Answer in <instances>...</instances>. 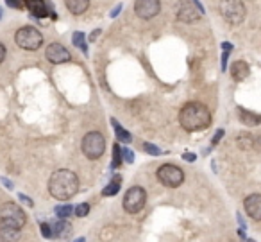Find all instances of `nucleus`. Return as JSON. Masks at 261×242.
Wrapping results in <instances>:
<instances>
[{
  "label": "nucleus",
  "mask_w": 261,
  "mask_h": 242,
  "mask_svg": "<svg viewBox=\"0 0 261 242\" xmlns=\"http://www.w3.org/2000/svg\"><path fill=\"white\" fill-rule=\"evenodd\" d=\"M79 179L77 174L68 170V169H59L48 179V192L58 201H66L77 194Z\"/></svg>",
  "instance_id": "nucleus-1"
},
{
  "label": "nucleus",
  "mask_w": 261,
  "mask_h": 242,
  "mask_svg": "<svg viewBox=\"0 0 261 242\" xmlns=\"http://www.w3.org/2000/svg\"><path fill=\"white\" fill-rule=\"evenodd\" d=\"M179 124L186 131H200L211 124V113L200 102H188L179 111Z\"/></svg>",
  "instance_id": "nucleus-2"
},
{
  "label": "nucleus",
  "mask_w": 261,
  "mask_h": 242,
  "mask_svg": "<svg viewBox=\"0 0 261 242\" xmlns=\"http://www.w3.org/2000/svg\"><path fill=\"white\" fill-rule=\"evenodd\" d=\"M15 42H16V45H18L20 48H23V50H38V48L42 47L43 36L38 29L27 25V27H22V29L16 31Z\"/></svg>",
  "instance_id": "nucleus-3"
},
{
  "label": "nucleus",
  "mask_w": 261,
  "mask_h": 242,
  "mask_svg": "<svg viewBox=\"0 0 261 242\" xmlns=\"http://www.w3.org/2000/svg\"><path fill=\"white\" fill-rule=\"evenodd\" d=\"M81 147H83V153L86 154V158H89V160L100 158L106 151L104 135L99 131H91V133H88V135H84Z\"/></svg>",
  "instance_id": "nucleus-4"
},
{
  "label": "nucleus",
  "mask_w": 261,
  "mask_h": 242,
  "mask_svg": "<svg viewBox=\"0 0 261 242\" xmlns=\"http://www.w3.org/2000/svg\"><path fill=\"white\" fill-rule=\"evenodd\" d=\"M220 15L227 24L238 25L245 18V5L241 0H222L220 2Z\"/></svg>",
  "instance_id": "nucleus-5"
},
{
  "label": "nucleus",
  "mask_w": 261,
  "mask_h": 242,
  "mask_svg": "<svg viewBox=\"0 0 261 242\" xmlns=\"http://www.w3.org/2000/svg\"><path fill=\"white\" fill-rule=\"evenodd\" d=\"M157 179L168 189H177L179 185L184 181V172L183 169H179L177 165L165 163V165L157 169Z\"/></svg>",
  "instance_id": "nucleus-6"
},
{
  "label": "nucleus",
  "mask_w": 261,
  "mask_h": 242,
  "mask_svg": "<svg viewBox=\"0 0 261 242\" xmlns=\"http://www.w3.org/2000/svg\"><path fill=\"white\" fill-rule=\"evenodd\" d=\"M145 201H147L145 190L141 189V187H132L124 195V208L129 214H138L145 206Z\"/></svg>",
  "instance_id": "nucleus-7"
},
{
  "label": "nucleus",
  "mask_w": 261,
  "mask_h": 242,
  "mask_svg": "<svg viewBox=\"0 0 261 242\" xmlns=\"http://www.w3.org/2000/svg\"><path fill=\"white\" fill-rule=\"evenodd\" d=\"M0 216H2L0 219L11 222V224H15V226L20 228V230L25 226V222H27L25 212L22 210L16 203H5V205H2V208H0Z\"/></svg>",
  "instance_id": "nucleus-8"
},
{
  "label": "nucleus",
  "mask_w": 261,
  "mask_h": 242,
  "mask_svg": "<svg viewBox=\"0 0 261 242\" xmlns=\"http://www.w3.org/2000/svg\"><path fill=\"white\" fill-rule=\"evenodd\" d=\"M200 16H202V9L197 5V2L184 0V2L179 4V9H177V20L179 22L192 24V22H197Z\"/></svg>",
  "instance_id": "nucleus-9"
},
{
  "label": "nucleus",
  "mask_w": 261,
  "mask_h": 242,
  "mask_svg": "<svg viewBox=\"0 0 261 242\" xmlns=\"http://www.w3.org/2000/svg\"><path fill=\"white\" fill-rule=\"evenodd\" d=\"M161 9V2L159 0H136L134 13L143 20H151L156 15H159Z\"/></svg>",
  "instance_id": "nucleus-10"
},
{
  "label": "nucleus",
  "mask_w": 261,
  "mask_h": 242,
  "mask_svg": "<svg viewBox=\"0 0 261 242\" xmlns=\"http://www.w3.org/2000/svg\"><path fill=\"white\" fill-rule=\"evenodd\" d=\"M45 58L54 65H61V63L70 61L72 56H70V52H68L61 43H50L47 47V50H45Z\"/></svg>",
  "instance_id": "nucleus-11"
},
{
  "label": "nucleus",
  "mask_w": 261,
  "mask_h": 242,
  "mask_svg": "<svg viewBox=\"0 0 261 242\" xmlns=\"http://www.w3.org/2000/svg\"><path fill=\"white\" fill-rule=\"evenodd\" d=\"M20 239V228H16L15 224L0 219V241L2 242H16Z\"/></svg>",
  "instance_id": "nucleus-12"
},
{
  "label": "nucleus",
  "mask_w": 261,
  "mask_h": 242,
  "mask_svg": "<svg viewBox=\"0 0 261 242\" xmlns=\"http://www.w3.org/2000/svg\"><path fill=\"white\" fill-rule=\"evenodd\" d=\"M245 212L254 221H261V194H252L247 197Z\"/></svg>",
  "instance_id": "nucleus-13"
},
{
  "label": "nucleus",
  "mask_w": 261,
  "mask_h": 242,
  "mask_svg": "<svg viewBox=\"0 0 261 242\" xmlns=\"http://www.w3.org/2000/svg\"><path fill=\"white\" fill-rule=\"evenodd\" d=\"M50 230H52V237L56 239H68L72 235V224L66 219H59V221L52 222Z\"/></svg>",
  "instance_id": "nucleus-14"
},
{
  "label": "nucleus",
  "mask_w": 261,
  "mask_h": 242,
  "mask_svg": "<svg viewBox=\"0 0 261 242\" xmlns=\"http://www.w3.org/2000/svg\"><path fill=\"white\" fill-rule=\"evenodd\" d=\"M249 74H251V67H249V63H245V61H235V63L231 65V75H233L235 81L247 79Z\"/></svg>",
  "instance_id": "nucleus-15"
},
{
  "label": "nucleus",
  "mask_w": 261,
  "mask_h": 242,
  "mask_svg": "<svg viewBox=\"0 0 261 242\" xmlns=\"http://www.w3.org/2000/svg\"><path fill=\"white\" fill-rule=\"evenodd\" d=\"M27 9L31 11L32 15L38 16V18H43V16L48 15V9L43 0H25Z\"/></svg>",
  "instance_id": "nucleus-16"
},
{
  "label": "nucleus",
  "mask_w": 261,
  "mask_h": 242,
  "mask_svg": "<svg viewBox=\"0 0 261 242\" xmlns=\"http://www.w3.org/2000/svg\"><path fill=\"white\" fill-rule=\"evenodd\" d=\"M65 5L72 15H83L88 11L89 0H65Z\"/></svg>",
  "instance_id": "nucleus-17"
},
{
  "label": "nucleus",
  "mask_w": 261,
  "mask_h": 242,
  "mask_svg": "<svg viewBox=\"0 0 261 242\" xmlns=\"http://www.w3.org/2000/svg\"><path fill=\"white\" fill-rule=\"evenodd\" d=\"M240 119L245 126H258V124L261 122V115L251 113V111L243 110V108H240Z\"/></svg>",
  "instance_id": "nucleus-18"
},
{
  "label": "nucleus",
  "mask_w": 261,
  "mask_h": 242,
  "mask_svg": "<svg viewBox=\"0 0 261 242\" xmlns=\"http://www.w3.org/2000/svg\"><path fill=\"white\" fill-rule=\"evenodd\" d=\"M120 183H122V178H120V176H115V178H113L109 183H108V187L102 190V194H104V195H115L116 192L120 190Z\"/></svg>",
  "instance_id": "nucleus-19"
},
{
  "label": "nucleus",
  "mask_w": 261,
  "mask_h": 242,
  "mask_svg": "<svg viewBox=\"0 0 261 242\" xmlns=\"http://www.w3.org/2000/svg\"><path fill=\"white\" fill-rule=\"evenodd\" d=\"M111 122H113V126H115V133H116V137L120 138L122 142L129 144L130 140H132V137H130L129 133H127L126 129H124V127H122L120 124H118V122H116V121H111Z\"/></svg>",
  "instance_id": "nucleus-20"
},
{
  "label": "nucleus",
  "mask_w": 261,
  "mask_h": 242,
  "mask_svg": "<svg viewBox=\"0 0 261 242\" xmlns=\"http://www.w3.org/2000/svg\"><path fill=\"white\" fill-rule=\"evenodd\" d=\"M73 212V208L70 205H59L56 206V214H58L59 219H66V217H70V214Z\"/></svg>",
  "instance_id": "nucleus-21"
},
{
  "label": "nucleus",
  "mask_w": 261,
  "mask_h": 242,
  "mask_svg": "<svg viewBox=\"0 0 261 242\" xmlns=\"http://www.w3.org/2000/svg\"><path fill=\"white\" fill-rule=\"evenodd\" d=\"M73 212H75V216L77 217H86L89 212V205L88 203H83V205H77L75 208H73Z\"/></svg>",
  "instance_id": "nucleus-22"
},
{
  "label": "nucleus",
  "mask_w": 261,
  "mask_h": 242,
  "mask_svg": "<svg viewBox=\"0 0 261 242\" xmlns=\"http://www.w3.org/2000/svg\"><path fill=\"white\" fill-rule=\"evenodd\" d=\"M73 43H75L77 47H81L84 52H86V43H84V34H83V32H75V34H73Z\"/></svg>",
  "instance_id": "nucleus-23"
},
{
  "label": "nucleus",
  "mask_w": 261,
  "mask_h": 242,
  "mask_svg": "<svg viewBox=\"0 0 261 242\" xmlns=\"http://www.w3.org/2000/svg\"><path fill=\"white\" fill-rule=\"evenodd\" d=\"M42 235L45 239H50L52 237V230H50V224H47V222H42Z\"/></svg>",
  "instance_id": "nucleus-24"
},
{
  "label": "nucleus",
  "mask_w": 261,
  "mask_h": 242,
  "mask_svg": "<svg viewBox=\"0 0 261 242\" xmlns=\"http://www.w3.org/2000/svg\"><path fill=\"white\" fill-rule=\"evenodd\" d=\"M143 147H145L147 153H151V154H161V149H157L156 145H152V144H149V142H147L145 145H143Z\"/></svg>",
  "instance_id": "nucleus-25"
},
{
  "label": "nucleus",
  "mask_w": 261,
  "mask_h": 242,
  "mask_svg": "<svg viewBox=\"0 0 261 242\" xmlns=\"http://www.w3.org/2000/svg\"><path fill=\"white\" fill-rule=\"evenodd\" d=\"M120 163H122V160H120V147H118V145H115V160H113V169L118 167Z\"/></svg>",
  "instance_id": "nucleus-26"
},
{
  "label": "nucleus",
  "mask_w": 261,
  "mask_h": 242,
  "mask_svg": "<svg viewBox=\"0 0 261 242\" xmlns=\"http://www.w3.org/2000/svg\"><path fill=\"white\" fill-rule=\"evenodd\" d=\"M122 153H124V156H126V162H127V163H132V162H134V153H132V151H129V149H124Z\"/></svg>",
  "instance_id": "nucleus-27"
},
{
  "label": "nucleus",
  "mask_w": 261,
  "mask_h": 242,
  "mask_svg": "<svg viewBox=\"0 0 261 242\" xmlns=\"http://www.w3.org/2000/svg\"><path fill=\"white\" fill-rule=\"evenodd\" d=\"M222 137H224V129H218V131H217V135L213 137V140H211V144H213V145H217V144H218V140Z\"/></svg>",
  "instance_id": "nucleus-28"
},
{
  "label": "nucleus",
  "mask_w": 261,
  "mask_h": 242,
  "mask_svg": "<svg viewBox=\"0 0 261 242\" xmlns=\"http://www.w3.org/2000/svg\"><path fill=\"white\" fill-rule=\"evenodd\" d=\"M18 197H20V199L23 201V203H27V205H29V206H32V205H34V203H32V199H31V197H27L25 194H20V195H18Z\"/></svg>",
  "instance_id": "nucleus-29"
},
{
  "label": "nucleus",
  "mask_w": 261,
  "mask_h": 242,
  "mask_svg": "<svg viewBox=\"0 0 261 242\" xmlns=\"http://www.w3.org/2000/svg\"><path fill=\"white\" fill-rule=\"evenodd\" d=\"M4 59H5V47L2 45V43H0V63H2Z\"/></svg>",
  "instance_id": "nucleus-30"
},
{
  "label": "nucleus",
  "mask_w": 261,
  "mask_h": 242,
  "mask_svg": "<svg viewBox=\"0 0 261 242\" xmlns=\"http://www.w3.org/2000/svg\"><path fill=\"white\" fill-rule=\"evenodd\" d=\"M195 158H197L195 154H190V153L184 154V160H186V162H195Z\"/></svg>",
  "instance_id": "nucleus-31"
},
{
  "label": "nucleus",
  "mask_w": 261,
  "mask_h": 242,
  "mask_svg": "<svg viewBox=\"0 0 261 242\" xmlns=\"http://www.w3.org/2000/svg\"><path fill=\"white\" fill-rule=\"evenodd\" d=\"M2 183L5 185V187H7V189H13V183H11L9 179H5V178H2Z\"/></svg>",
  "instance_id": "nucleus-32"
},
{
  "label": "nucleus",
  "mask_w": 261,
  "mask_h": 242,
  "mask_svg": "<svg viewBox=\"0 0 261 242\" xmlns=\"http://www.w3.org/2000/svg\"><path fill=\"white\" fill-rule=\"evenodd\" d=\"M75 242H86V241H84V239L81 237V239H77V241H75Z\"/></svg>",
  "instance_id": "nucleus-33"
},
{
  "label": "nucleus",
  "mask_w": 261,
  "mask_h": 242,
  "mask_svg": "<svg viewBox=\"0 0 261 242\" xmlns=\"http://www.w3.org/2000/svg\"><path fill=\"white\" fill-rule=\"evenodd\" d=\"M0 18H2V9H0Z\"/></svg>",
  "instance_id": "nucleus-34"
},
{
  "label": "nucleus",
  "mask_w": 261,
  "mask_h": 242,
  "mask_svg": "<svg viewBox=\"0 0 261 242\" xmlns=\"http://www.w3.org/2000/svg\"><path fill=\"white\" fill-rule=\"evenodd\" d=\"M249 242H254V241H249Z\"/></svg>",
  "instance_id": "nucleus-35"
}]
</instances>
